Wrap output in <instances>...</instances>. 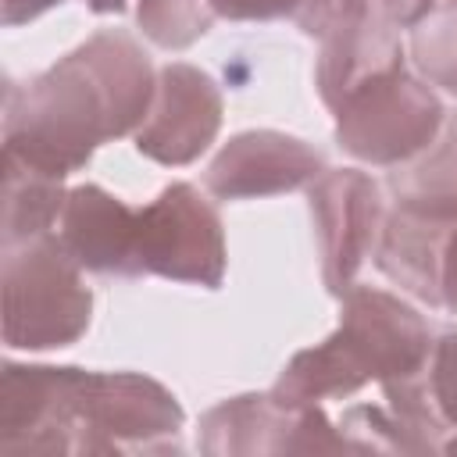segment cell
<instances>
[{"mask_svg":"<svg viewBox=\"0 0 457 457\" xmlns=\"http://www.w3.org/2000/svg\"><path fill=\"white\" fill-rule=\"evenodd\" d=\"M446 228L450 225H436L393 207L386 211L371 261L393 286H400V293L425 307H439V243Z\"/></svg>","mask_w":457,"mask_h":457,"instance_id":"9a60e30c","label":"cell"},{"mask_svg":"<svg viewBox=\"0 0 457 457\" xmlns=\"http://www.w3.org/2000/svg\"><path fill=\"white\" fill-rule=\"evenodd\" d=\"M218 18L228 21H271V18H289L296 0H211Z\"/></svg>","mask_w":457,"mask_h":457,"instance_id":"44dd1931","label":"cell"},{"mask_svg":"<svg viewBox=\"0 0 457 457\" xmlns=\"http://www.w3.org/2000/svg\"><path fill=\"white\" fill-rule=\"evenodd\" d=\"M186 411L139 371H82L68 411V453H179Z\"/></svg>","mask_w":457,"mask_h":457,"instance_id":"277c9868","label":"cell"},{"mask_svg":"<svg viewBox=\"0 0 457 457\" xmlns=\"http://www.w3.org/2000/svg\"><path fill=\"white\" fill-rule=\"evenodd\" d=\"M307 207L314 225V246L325 289L339 300L361 278L368 257H375L386 221L382 189L357 168H336L307 186Z\"/></svg>","mask_w":457,"mask_h":457,"instance_id":"ba28073f","label":"cell"},{"mask_svg":"<svg viewBox=\"0 0 457 457\" xmlns=\"http://www.w3.org/2000/svg\"><path fill=\"white\" fill-rule=\"evenodd\" d=\"M221 89L196 64L171 61L157 71V93L146 121L136 129V150L164 168L193 164L221 129Z\"/></svg>","mask_w":457,"mask_h":457,"instance_id":"9c48e42d","label":"cell"},{"mask_svg":"<svg viewBox=\"0 0 457 457\" xmlns=\"http://www.w3.org/2000/svg\"><path fill=\"white\" fill-rule=\"evenodd\" d=\"M375 11L371 0H296L293 7V21L307 39H332L343 29H353L357 21H364Z\"/></svg>","mask_w":457,"mask_h":457,"instance_id":"ffe728a7","label":"cell"},{"mask_svg":"<svg viewBox=\"0 0 457 457\" xmlns=\"http://www.w3.org/2000/svg\"><path fill=\"white\" fill-rule=\"evenodd\" d=\"M428 321L396 293L353 286L339 296V325L318 346L293 353L271 393L286 403L350 400L371 382L407 378L432 353Z\"/></svg>","mask_w":457,"mask_h":457,"instance_id":"7a4b0ae2","label":"cell"},{"mask_svg":"<svg viewBox=\"0 0 457 457\" xmlns=\"http://www.w3.org/2000/svg\"><path fill=\"white\" fill-rule=\"evenodd\" d=\"M4 246H18L57 228L64 207V179L4 161Z\"/></svg>","mask_w":457,"mask_h":457,"instance_id":"e0dca14e","label":"cell"},{"mask_svg":"<svg viewBox=\"0 0 457 457\" xmlns=\"http://www.w3.org/2000/svg\"><path fill=\"white\" fill-rule=\"evenodd\" d=\"M332 114L339 150L371 168H400L414 161L446 125L439 93L407 64L361 86Z\"/></svg>","mask_w":457,"mask_h":457,"instance_id":"5b68a950","label":"cell"},{"mask_svg":"<svg viewBox=\"0 0 457 457\" xmlns=\"http://www.w3.org/2000/svg\"><path fill=\"white\" fill-rule=\"evenodd\" d=\"M57 4H64V0H4V25L18 29V25L36 21L39 14L54 11ZM86 7L96 14H118V11H125V0H86Z\"/></svg>","mask_w":457,"mask_h":457,"instance_id":"7402d4cb","label":"cell"},{"mask_svg":"<svg viewBox=\"0 0 457 457\" xmlns=\"http://www.w3.org/2000/svg\"><path fill=\"white\" fill-rule=\"evenodd\" d=\"M64 250L93 275L136 278V236L139 207H129L104 186H71L54 228Z\"/></svg>","mask_w":457,"mask_h":457,"instance_id":"4fadbf2b","label":"cell"},{"mask_svg":"<svg viewBox=\"0 0 457 457\" xmlns=\"http://www.w3.org/2000/svg\"><path fill=\"white\" fill-rule=\"evenodd\" d=\"M154 93L157 71L139 39L125 29H100L25 86L7 82L4 161L68 179L100 143L136 132Z\"/></svg>","mask_w":457,"mask_h":457,"instance_id":"6da1fadb","label":"cell"},{"mask_svg":"<svg viewBox=\"0 0 457 457\" xmlns=\"http://www.w3.org/2000/svg\"><path fill=\"white\" fill-rule=\"evenodd\" d=\"M389 196L393 207L418 214L436 225L457 221V114H446L436 143L414 161L389 168Z\"/></svg>","mask_w":457,"mask_h":457,"instance_id":"2e32d148","label":"cell"},{"mask_svg":"<svg viewBox=\"0 0 457 457\" xmlns=\"http://www.w3.org/2000/svg\"><path fill=\"white\" fill-rule=\"evenodd\" d=\"M439 307L457 314V221L443 232L439 243Z\"/></svg>","mask_w":457,"mask_h":457,"instance_id":"603a6c76","label":"cell"},{"mask_svg":"<svg viewBox=\"0 0 457 457\" xmlns=\"http://www.w3.org/2000/svg\"><path fill=\"white\" fill-rule=\"evenodd\" d=\"M318 64H314V86L328 111H336L350 93L361 86L403 68V43L389 18L371 11L353 29H343L339 36L318 43Z\"/></svg>","mask_w":457,"mask_h":457,"instance_id":"5bb4252c","label":"cell"},{"mask_svg":"<svg viewBox=\"0 0 457 457\" xmlns=\"http://www.w3.org/2000/svg\"><path fill=\"white\" fill-rule=\"evenodd\" d=\"M89 321L93 293L57 232L4 246V343L11 350L71 346Z\"/></svg>","mask_w":457,"mask_h":457,"instance_id":"3957f363","label":"cell"},{"mask_svg":"<svg viewBox=\"0 0 457 457\" xmlns=\"http://www.w3.org/2000/svg\"><path fill=\"white\" fill-rule=\"evenodd\" d=\"M200 453L211 457H282L350 450L321 403H286L271 389L214 403L200 418Z\"/></svg>","mask_w":457,"mask_h":457,"instance_id":"52a82bcc","label":"cell"},{"mask_svg":"<svg viewBox=\"0 0 457 457\" xmlns=\"http://www.w3.org/2000/svg\"><path fill=\"white\" fill-rule=\"evenodd\" d=\"M211 0H139L136 21L143 36L161 50H186L214 25Z\"/></svg>","mask_w":457,"mask_h":457,"instance_id":"d6986e66","label":"cell"},{"mask_svg":"<svg viewBox=\"0 0 457 457\" xmlns=\"http://www.w3.org/2000/svg\"><path fill=\"white\" fill-rule=\"evenodd\" d=\"M400 453H457V325L432 339L421 371L382 382Z\"/></svg>","mask_w":457,"mask_h":457,"instance_id":"7c38bea8","label":"cell"},{"mask_svg":"<svg viewBox=\"0 0 457 457\" xmlns=\"http://www.w3.org/2000/svg\"><path fill=\"white\" fill-rule=\"evenodd\" d=\"M86 368L4 364L0 453H68V411Z\"/></svg>","mask_w":457,"mask_h":457,"instance_id":"8fae6325","label":"cell"},{"mask_svg":"<svg viewBox=\"0 0 457 457\" xmlns=\"http://www.w3.org/2000/svg\"><path fill=\"white\" fill-rule=\"evenodd\" d=\"M325 175V154L300 136L250 129L232 136L204 171V189L214 200H264L307 189Z\"/></svg>","mask_w":457,"mask_h":457,"instance_id":"30bf717a","label":"cell"},{"mask_svg":"<svg viewBox=\"0 0 457 457\" xmlns=\"http://www.w3.org/2000/svg\"><path fill=\"white\" fill-rule=\"evenodd\" d=\"M371 4H375V11H378L382 18H389L396 29H411L421 14L432 11L436 0H371Z\"/></svg>","mask_w":457,"mask_h":457,"instance_id":"cb8c5ba5","label":"cell"},{"mask_svg":"<svg viewBox=\"0 0 457 457\" xmlns=\"http://www.w3.org/2000/svg\"><path fill=\"white\" fill-rule=\"evenodd\" d=\"M407 54L432 89L457 96V0H436L432 11L411 25Z\"/></svg>","mask_w":457,"mask_h":457,"instance_id":"ac0fdd59","label":"cell"},{"mask_svg":"<svg viewBox=\"0 0 457 457\" xmlns=\"http://www.w3.org/2000/svg\"><path fill=\"white\" fill-rule=\"evenodd\" d=\"M228 253L218 207L193 186L171 182L139 207L136 278L161 275L186 286L218 289L225 282Z\"/></svg>","mask_w":457,"mask_h":457,"instance_id":"8992f818","label":"cell"}]
</instances>
